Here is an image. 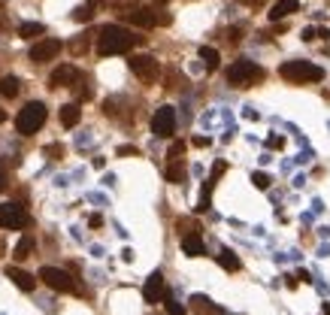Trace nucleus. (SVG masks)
Instances as JSON below:
<instances>
[{
	"instance_id": "nucleus-30",
	"label": "nucleus",
	"mask_w": 330,
	"mask_h": 315,
	"mask_svg": "<svg viewBox=\"0 0 330 315\" xmlns=\"http://www.w3.org/2000/svg\"><path fill=\"white\" fill-rule=\"evenodd\" d=\"M315 36H318V30H315V27H306V30H303V39H306V42H312Z\"/></svg>"
},
{
	"instance_id": "nucleus-34",
	"label": "nucleus",
	"mask_w": 330,
	"mask_h": 315,
	"mask_svg": "<svg viewBox=\"0 0 330 315\" xmlns=\"http://www.w3.org/2000/svg\"><path fill=\"white\" fill-rule=\"evenodd\" d=\"M133 152H136L133 146H121V149H118V155H133Z\"/></svg>"
},
{
	"instance_id": "nucleus-37",
	"label": "nucleus",
	"mask_w": 330,
	"mask_h": 315,
	"mask_svg": "<svg viewBox=\"0 0 330 315\" xmlns=\"http://www.w3.org/2000/svg\"><path fill=\"white\" fill-rule=\"evenodd\" d=\"M0 252H3V243H0Z\"/></svg>"
},
{
	"instance_id": "nucleus-28",
	"label": "nucleus",
	"mask_w": 330,
	"mask_h": 315,
	"mask_svg": "<svg viewBox=\"0 0 330 315\" xmlns=\"http://www.w3.org/2000/svg\"><path fill=\"white\" fill-rule=\"evenodd\" d=\"M45 155H52V158H61V155H64V146H58V143H55V146H49V149H45Z\"/></svg>"
},
{
	"instance_id": "nucleus-6",
	"label": "nucleus",
	"mask_w": 330,
	"mask_h": 315,
	"mask_svg": "<svg viewBox=\"0 0 330 315\" xmlns=\"http://www.w3.org/2000/svg\"><path fill=\"white\" fill-rule=\"evenodd\" d=\"M152 133L161 140H170L176 133V109L173 106H158V112L152 115Z\"/></svg>"
},
{
	"instance_id": "nucleus-33",
	"label": "nucleus",
	"mask_w": 330,
	"mask_h": 315,
	"mask_svg": "<svg viewBox=\"0 0 330 315\" xmlns=\"http://www.w3.org/2000/svg\"><path fill=\"white\" fill-rule=\"evenodd\" d=\"M88 224H91V228H100V224H103V218H100V215H91V218H88Z\"/></svg>"
},
{
	"instance_id": "nucleus-27",
	"label": "nucleus",
	"mask_w": 330,
	"mask_h": 315,
	"mask_svg": "<svg viewBox=\"0 0 330 315\" xmlns=\"http://www.w3.org/2000/svg\"><path fill=\"white\" fill-rule=\"evenodd\" d=\"M182 152H185V143H173L170 152H167V158L170 161H182Z\"/></svg>"
},
{
	"instance_id": "nucleus-31",
	"label": "nucleus",
	"mask_w": 330,
	"mask_h": 315,
	"mask_svg": "<svg viewBox=\"0 0 330 315\" xmlns=\"http://www.w3.org/2000/svg\"><path fill=\"white\" fill-rule=\"evenodd\" d=\"M227 39H230V42H240V27H230V30H227Z\"/></svg>"
},
{
	"instance_id": "nucleus-7",
	"label": "nucleus",
	"mask_w": 330,
	"mask_h": 315,
	"mask_svg": "<svg viewBox=\"0 0 330 315\" xmlns=\"http://www.w3.org/2000/svg\"><path fill=\"white\" fill-rule=\"evenodd\" d=\"M27 224V212L21 203H0V228L3 231H21Z\"/></svg>"
},
{
	"instance_id": "nucleus-10",
	"label": "nucleus",
	"mask_w": 330,
	"mask_h": 315,
	"mask_svg": "<svg viewBox=\"0 0 330 315\" xmlns=\"http://www.w3.org/2000/svg\"><path fill=\"white\" fill-rule=\"evenodd\" d=\"M76 82H79V70H76L73 64H61V67H55L52 76H49V88H70V85H76Z\"/></svg>"
},
{
	"instance_id": "nucleus-22",
	"label": "nucleus",
	"mask_w": 330,
	"mask_h": 315,
	"mask_svg": "<svg viewBox=\"0 0 330 315\" xmlns=\"http://www.w3.org/2000/svg\"><path fill=\"white\" fill-rule=\"evenodd\" d=\"M200 58H203V64H206V70H218V52H215V49H209V46H203V49H200Z\"/></svg>"
},
{
	"instance_id": "nucleus-35",
	"label": "nucleus",
	"mask_w": 330,
	"mask_h": 315,
	"mask_svg": "<svg viewBox=\"0 0 330 315\" xmlns=\"http://www.w3.org/2000/svg\"><path fill=\"white\" fill-rule=\"evenodd\" d=\"M3 121H6V109H0V124H3Z\"/></svg>"
},
{
	"instance_id": "nucleus-8",
	"label": "nucleus",
	"mask_w": 330,
	"mask_h": 315,
	"mask_svg": "<svg viewBox=\"0 0 330 315\" xmlns=\"http://www.w3.org/2000/svg\"><path fill=\"white\" fill-rule=\"evenodd\" d=\"M127 64H130L133 76H136V79H143V82H155V79H158V73H161V67H158V61H155L152 55H133Z\"/></svg>"
},
{
	"instance_id": "nucleus-16",
	"label": "nucleus",
	"mask_w": 330,
	"mask_h": 315,
	"mask_svg": "<svg viewBox=\"0 0 330 315\" xmlns=\"http://www.w3.org/2000/svg\"><path fill=\"white\" fill-rule=\"evenodd\" d=\"M191 309L197 315H218V306H215L206 294H194V297H191Z\"/></svg>"
},
{
	"instance_id": "nucleus-17",
	"label": "nucleus",
	"mask_w": 330,
	"mask_h": 315,
	"mask_svg": "<svg viewBox=\"0 0 330 315\" xmlns=\"http://www.w3.org/2000/svg\"><path fill=\"white\" fill-rule=\"evenodd\" d=\"M79 118H82L79 103H67V106H61V124H64V127H76Z\"/></svg>"
},
{
	"instance_id": "nucleus-12",
	"label": "nucleus",
	"mask_w": 330,
	"mask_h": 315,
	"mask_svg": "<svg viewBox=\"0 0 330 315\" xmlns=\"http://www.w3.org/2000/svg\"><path fill=\"white\" fill-rule=\"evenodd\" d=\"M6 276H9V279H12L21 291H27V294L36 288V276H30V273H27V270H21V267H6Z\"/></svg>"
},
{
	"instance_id": "nucleus-14",
	"label": "nucleus",
	"mask_w": 330,
	"mask_h": 315,
	"mask_svg": "<svg viewBox=\"0 0 330 315\" xmlns=\"http://www.w3.org/2000/svg\"><path fill=\"white\" fill-rule=\"evenodd\" d=\"M182 252H185L188 258H200V255H206V246H203L200 234H185V237H182Z\"/></svg>"
},
{
	"instance_id": "nucleus-20",
	"label": "nucleus",
	"mask_w": 330,
	"mask_h": 315,
	"mask_svg": "<svg viewBox=\"0 0 330 315\" xmlns=\"http://www.w3.org/2000/svg\"><path fill=\"white\" fill-rule=\"evenodd\" d=\"M42 30H45V27H42L39 21H24V24L18 27V36H21V39H30V36H39Z\"/></svg>"
},
{
	"instance_id": "nucleus-15",
	"label": "nucleus",
	"mask_w": 330,
	"mask_h": 315,
	"mask_svg": "<svg viewBox=\"0 0 330 315\" xmlns=\"http://www.w3.org/2000/svg\"><path fill=\"white\" fill-rule=\"evenodd\" d=\"M297 9H300V3H297V0H276V3L270 6V21L288 18V15H294Z\"/></svg>"
},
{
	"instance_id": "nucleus-9",
	"label": "nucleus",
	"mask_w": 330,
	"mask_h": 315,
	"mask_svg": "<svg viewBox=\"0 0 330 315\" xmlns=\"http://www.w3.org/2000/svg\"><path fill=\"white\" fill-rule=\"evenodd\" d=\"M58 52H61V39L49 36V39H39V42L30 49V61H33V64H45V61L58 58Z\"/></svg>"
},
{
	"instance_id": "nucleus-23",
	"label": "nucleus",
	"mask_w": 330,
	"mask_h": 315,
	"mask_svg": "<svg viewBox=\"0 0 330 315\" xmlns=\"http://www.w3.org/2000/svg\"><path fill=\"white\" fill-rule=\"evenodd\" d=\"M167 179H170V182H182V179H185V167H182L179 161H173L170 170H167Z\"/></svg>"
},
{
	"instance_id": "nucleus-18",
	"label": "nucleus",
	"mask_w": 330,
	"mask_h": 315,
	"mask_svg": "<svg viewBox=\"0 0 330 315\" xmlns=\"http://www.w3.org/2000/svg\"><path fill=\"white\" fill-rule=\"evenodd\" d=\"M218 264H221L224 270H230V273H237V270L243 267V264H240V258H237L230 249H221V252H218Z\"/></svg>"
},
{
	"instance_id": "nucleus-5",
	"label": "nucleus",
	"mask_w": 330,
	"mask_h": 315,
	"mask_svg": "<svg viewBox=\"0 0 330 315\" xmlns=\"http://www.w3.org/2000/svg\"><path fill=\"white\" fill-rule=\"evenodd\" d=\"M39 279H42L52 291H61V294H79V285H76V279H73L67 270L42 267V270H39Z\"/></svg>"
},
{
	"instance_id": "nucleus-29",
	"label": "nucleus",
	"mask_w": 330,
	"mask_h": 315,
	"mask_svg": "<svg viewBox=\"0 0 330 315\" xmlns=\"http://www.w3.org/2000/svg\"><path fill=\"white\" fill-rule=\"evenodd\" d=\"M267 146H270V149H282V146H285V140H282V137H270V140H267Z\"/></svg>"
},
{
	"instance_id": "nucleus-19",
	"label": "nucleus",
	"mask_w": 330,
	"mask_h": 315,
	"mask_svg": "<svg viewBox=\"0 0 330 315\" xmlns=\"http://www.w3.org/2000/svg\"><path fill=\"white\" fill-rule=\"evenodd\" d=\"M18 88H21V82H18L15 76H3V79H0V94H3V97H15Z\"/></svg>"
},
{
	"instance_id": "nucleus-24",
	"label": "nucleus",
	"mask_w": 330,
	"mask_h": 315,
	"mask_svg": "<svg viewBox=\"0 0 330 315\" xmlns=\"http://www.w3.org/2000/svg\"><path fill=\"white\" fill-rule=\"evenodd\" d=\"M91 9H94V6H91V3H85V6H79V9L73 12V18H76V21H91V15H94Z\"/></svg>"
},
{
	"instance_id": "nucleus-3",
	"label": "nucleus",
	"mask_w": 330,
	"mask_h": 315,
	"mask_svg": "<svg viewBox=\"0 0 330 315\" xmlns=\"http://www.w3.org/2000/svg\"><path fill=\"white\" fill-rule=\"evenodd\" d=\"M279 76L285 82H294V85H303V82H321L324 79V70L312 61H285L279 67Z\"/></svg>"
},
{
	"instance_id": "nucleus-32",
	"label": "nucleus",
	"mask_w": 330,
	"mask_h": 315,
	"mask_svg": "<svg viewBox=\"0 0 330 315\" xmlns=\"http://www.w3.org/2000/svg\"><path fill=\"white\" fill-rule=\"evenodd\" d=\"M6 185H9V176H6V173H3V170H0V194H3V191H6Z\"/></svg>"
},
{
	"instance_id": "nucleus-2",
	"label": "nucleus",
	"mask_w": 330,
	"mask_h": 315,
	"mask_svg": "<svg viewBox=\"0 0 330 315\" xmlns=\"http://www.w3.org/2000/svg\"><path fill=\"white\" fill-rule=\"evenodd\" d=\"M264 76H267L264 67H258L249 58H240L227 67V85H233V88H249L255 82H264Z\"/></svg>"
},
{
	"instance_id": "nucleus-13",
	"label": "nucleus",
	"mask_w": 330,
	"mask_h": 315,
	"mask_svg": "<svg viewBox=\"0 0 330 315\" xmlns=\"http://www.w3.org/2000/svg\"><path fill=\"white\" fill-rule=\"evenodd\" d=\"M124 18H127L130 24H136V27H155V24H158L155 9H133V12H127Z\"/></svg>"
},
{
	"instance_id": "nucleus-21",
	"label": "nucleus",
	"mask_w": 330,
	"mask_h": 315,
	"mask_svg": "<svg viewBox=\"0 0 330 315\" xmlns=\"http://www.w3.org/2000/svg\"><path fill=\"white\" fill-rule=\"evenodd\" d=\"M30 252H33V237H21V243L15 246V261L30 258Z\"/></svg>"
},
{
	"instance_id": "nucleus-25",
	"label": "nucleus",
	"mask_w": 330,
	"mask_h": 315,
	"mask_svg": "<svg viewBox=\"0 0 330 315\" xmlns=\"http://www.w3.org/2000/svg\"><path fill=\"white\" fill-rule=\"evenodd\" d=\"M164 303H167V315H185V306H182V303H176L170 294L164 297Z\"/></svg>"
},
{
	"instance_id": "nucleus-36",
	"label": "nucleus",
	"mask_w": 330,
	"mask_h": 315,
	"mask_svg": "<svg viewBox=\"0 0 330 315\" xmlns=\"http://www.w3.org/2000/svg\"><path fill=\"white\" fill-rule=\"evenodd\" d=\"M324 315H330V303H324Z\"/></svg>"
},
{
	"instance_id": "nucleus-4",
	"label": "nucleus",
	"mask_w": 330,
	"mask_h": 315,
	"mask_svg": "<svg viewBox=\"0 0 330 315\" xmlns=\"http://www.w3.org/2000/svg\"><path fill=\"white\" fill-rule=\"evenodd\" d=\"M45 103H39V100H30L18 115H15V130L21 133V137H30V133H36L42 124H45Z\"/></svg>"
},
{
	"instance_id": "nucleus-26",
	"label": "nucleus",
	"mask_w": 330,
	"mask_h": 315,
	"mask_svg": "<svg viewBox=\"0 0 330 315\" xmlns=\"http://www.w3.org/2000/svg\"><path fill=\"white\" fill-rule=\"evenodd\" d=\"M252 182H255V188H261V191L270 188V176H267V173H252Z\"/></svg>"
},
{
	"instance_id": "nucleus-1",
	"label": "nucleus",
	"mask_w": 330,
	"mask_h": 315,
	"mask_svg": "<svg viewBox=\"0 0 330 315\" xmlns=\"http://www.w3.org/2000/svg\"><path fill=\"white\" fill-rule=\"evenodd\" d=\"M139 42V36H133L127 27H121V24H106V27H100V33H97V52L103 55V58H109V55H124V52H130L133 46Z\"/></svg>"
},
{
	"instance_id": "nucleus-11",
	"label": "nucleus",
	"mask_w": 330,
	"mask_h": 315,
	"mask_svg": "<svg viewBox=\"0 0 330 315\" xmlns=\"http://www.w3.org/2000/svg\"><path fill=\"white\" fill-rule=\"evenodd\" d=\"M143 297H146V303H161V300L167 297V282H164V276H161V273H152V276L146 279Z\"/></svg>"
}]
</instances>
